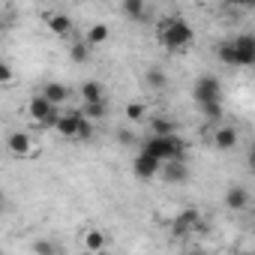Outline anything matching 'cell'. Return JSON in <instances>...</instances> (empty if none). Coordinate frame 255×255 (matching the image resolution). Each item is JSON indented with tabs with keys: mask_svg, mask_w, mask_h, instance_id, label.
Returning <instances> with one entry per match:
<instances>
[{
	"mask_svg": "<svg viewBox=\"0 0 255 255\" xmlns=\"http://www.w3.org/2000/svg\"><path fill=\"white\" fill-rule=\"evenodd\" d=\"M156 39L168 48V51H186L195 42V30L186 18L180 15H165L156 24Z\"/></svg>",
	"mask_w": 255,
	"mask_h": 255,
	"instance_id": "obj_1",
	"label": "cell"
},
{
	"mask_svg": "<svg viewBox=\"0 0 255 255\" xmlns=\"http://www.w3.org/2000/svg\"><path fill=\"white\" fill-rule=\"evenodd\" d=\"M141 153H147V156H153L156 162H183V156H186V141L180 138V135H165V138H156V135H150L144 144H141Z\"/></svg>",
	"mask_w": 255,
	"mask_h": 255,
	"instance_id": "obj_2",
	"label": "cell"
},
{
	"mask_svg": "<svg viewBox=\"0 0 255 255\" xmlns=\"http://www.w3.org/2000/svg\"><path fill=\"white\" fill-rule=\"evenodd\" d=\"M192 99L198 102V108H201V105H210V102H222V84H219V78H216V75H201V78H195V84H192Z\"/></svg>",
	"mask_w": 255,
	"mask_h": 255,
	"instance_id": "obj_3",
	"label": "cell"
},
{
	"mask_svg": "<svg viewBox=\"0 0 255 255\" xmlns=\"http://www.w3.org/2000/svg\"><path fill=\"white\" fill-rule=\"evenodd\" d=\"M27 114L39 123V126H51V129H54V123H57V117H60V108H54L48 99H42L39 93L27 102Z\"/></svg>",
	"mask_w": 255,
	"mask_h": 255,
	"instance_id": "obj_4",
	"label": "cell"
},
{
	"mask_svg": "<svg viewBox=\"0 0 255 255\" xmlns=\"http://www.w3.org/2000/svg\"><path fill=\"white\" fill-rule=\"evenodd\" d=\"M198 225H201V213H198L195 207H183V210H177L174 219H171V234H174V237H186V234L195 231Z\"/></svg>",
	"mask_w": 255,
	"mask_h": 255,
	"instance_id": "obj_5",
	"label": "cell"
},
{
	"mask_svg": "<svg viewBox=\"0 0 255 255\" xmlns=\"http://www.w3.org/2000/svg\"><path fill=\"white\" fill-rule=\"evenodd\" d=\"M84 120H87V117H84L78 108H72V111H60V117H57V123H54V129H57L63 138H78Z\"/></svg>",
	"mask_w": 255,
	"mask_h": 255,
	"instance_id": "obj_6",
	"label": "cell"
},
{
	"mask_svg": "<svg viewBox=\"0 0 255 255\" xmlns=\"http://www.w3.org/2000/svg\"><path fill=\"white\" fill-rule=\"evenodd\" d=\"M237 66H255V36L252 33H240L237 39H231Z\"/></svg>",
	"mask_w": 255,
	"mask_h": 255,
	"instance_id": "obj_7",
	"label": "cell"
},
{
	"mask_svg": "<svg viewBox=\"0 0 255 255\" xmlns=\"http://www.w3.org/2000/svg\"><path fill=\"white\" fill-rule=\"evenodd\" d=\"M159 168H162V162H156V159L147 156V153H138V156L132 159V171H135V177H141V180L159 177Z\"/></svg>",
	"mask_w": 255,
	"mask_h": 255,
	"instance_id": "obj_8",
	"label": "cell"
},
{
	"mask_svg": "<svg viewBox=\"0 0 255 255\" xmlns=\"http://www.w3.org/2000/svg\"><path fill=\"white\" fill-rule=\"evenodd\" d=\"M6 147H9L12 156H33L36 153V144H33V138L27 132H12L6 138Z\"/></svg>",
	"mask_w": 255,
	"mask_h": 255,
	"instance_id": "obj_9",
	"label": "cell"
},
{
	"mask_svg": "<svg viewBox=\"0 0 255 255\" xmlns=\"http://www.w3.org/2000/svg\"><path fill=\"white\" fill-rule=\"evenodd\" d=\"M39 96H42V99H48L54 108H60V105L69 99V87H66V84H60V81H48V84L39 90Z\"/></svg>",
	"mask_w": 255,
	"mask_h": 255,
	"instance_id": "obj_10",
	"label": "cell"
},
{
	"mask_svg": "<svg viewBox=\"0 0 255 255\" xmlns=\"http://www.w3.org/2000/svg\"><path fill=\"white\" fill-rule=\"evenodd\" d=\"M159 174H162L168 183H186V177H189L186 162H165V165L159 168Z\"/></svg>",
	"mask_w": 255,
	"mask_h": 255,
	"instance_id": "obj_11",
	"label": "cell"
},
{
	"mask_svg": "<svg viewBox=\"0 0 255 255\" xmlns=\"http://www.w3.org/2000/svg\"><path fill=\"white\" fill-rule=\"evenodd\" d=\"M213 144H216V150H231V147H237V129H234V126H219L216 135H213Z\"/></svg>",
	"mask_w": 255,
	"mask_h": 255,
	"instance_id": "obj_12",
	"label": "cell"
},
{
	"mask_svg": "<svg viewBox=\"0 0 255 255\" xmlns=\"http://www.w3.org/2000/svg\"><path fill=\"white\" fill-rule=\"evenodd\" d=\"M111 39V27L108 24H90V30H87V48H99V45H105Z\"/></svg>",
	"mask_w": 255,
	"mask_h": 255,
	"instance_id": "obj_13",
	"label": "cell"
},
{
	"mask_svg": "<svg viewBox=\"0 0 255 255\" xmlns=\"http://www.w3.org/2000/svg\"><path fill=\"white\" fill-rule=\"evenodd\" d=\"M81 99H84V105L105 102V87H102L99 81H84V84H81Z\"/></svg>",
	"mask_w": 255,
	"mask_h": 255,
	"instance_id": "obj_14",
	"label": "cell"
},
{
	"mask_svg": "<svg viewBox=\"0 0 255 255\" xmlns=\"http://www.w3.org/2000/svg\"><path fill=\"white\" fill-rule=\"evenodd\" d=\"M120 12H123L126 18H132V21H141V18L147 15V3H144V0H123V3H120Z\"/></svg>",
	"mask_w": 255,
	"mask_h": 255,
	"instance_id": "obj_15",
	"label": "cell"
},
{
	"mask_svg": "<svg viewBox=\"0 0 255 255\" xmlns=\"http://www.w3.org/2000/svg\"><path fill=\"white\" fill-rule=\"evenodd\" d=\"M45 21H48V30H51V33H57V36H66V33L72 30V18H69V15H63V12H51Z\"/></svg>",
	"mask_w": 255,
	"mask_h": 255,
	"instance_id": "obj_16",
	"label": "cell"
},
{
	"mask_svg": "<svg viewBox=\"0 0 255 255\" xmlns=\"http://www.w3.org/2000/svg\"><path fill=\"white\" fill-rule=\"evenodd\" d=\"M225 204H228L231 210H243V207L249 204V189H246V186H231L228 195H225Z\"/></svg>",
	"mask_w": 255,
	"mask_h": 255,
	"instance_id": "obj_17",
	"label": "cell"
},
{
	"mask_svg": "<svg viewBox=\"0 0 255 255\" xmlns=\"http://www.w3.org/2000/svg\"><path fill=\"white\" fill-rule=\"evenodd\" d=\"M84 246H87L90 252H102V249L108 246L105 231H99V228H87V231H84Z\"/></svg>",
	"mask_w": 255,
	"mask_h": 255,
	"instance_id": "obj_18",
	"label": "cell"
},
{
	"mask_svg": "<svg viewBox=\"0 0 255 255\" xmlns=\"http://www.w3.org/2000/svg\"><path fill=\"white\" fill-rule=\"evenodd\" d=\"M150 129H153V135H156V138L177 135V129H174V120H168V117H153V120H150Z\"/></svg>",
	"mask_w": 255,
	"mask_h": 255,
	"instance_id": "obj_19",
	"label": "cell"
},
{
	"mask_svg": "<svg viewBox=\"0 0 255 255\" xmlns=\"http://www.w3.org/2000/svg\"><path fill=\"white\" fill-rule=\"evenodd\" d=\"M33 252H36V255H60L57 243H54V240H48V237H39V240H33Z\"/></svg>",
	"mask_w": 255,
	"mask_h": 255,
	"instance_id": "obj_20",
	"label": "cell"
},
{
	"mask_svg": "<svg viewBox=\"0 0 255 255\" xmlns=\"http://www.w3.org/2000/svg\"><path fill=\"white\" fill-rule=\"evenodd\" d=\"M216 54H219V60H222L225 66H237V57H234V48H231V39H225V42H219V48H216Z\"/></svg>",
	"mask_w": 255,
	"mask_h": 255,
	"instance_id": "obj_21",
	"label": "cell"
},
{
	"mask_svg": "<svg viewBox=\"0 0 255 255\" xmlns=\"http://www.w3.org/2000/svg\"><path fill=\"white\" fill-rule=\"evenodd\" d=\"M87 120H102L105 114H108V102H93V105H84V111H81Z\"/></svg>",
	"mask_w": 255,
	"mask_h": 255,
	"instance_id": "obj_22",
	"label": "cell"
},
{
	"mask_svg": "<svg viewBox=\"0 0 255 255\" xmlns=\"http://www.w3.org/2000/svg\"><path fill=\"white\" fill-rule=\"evenodd\" d=\"M69 57H72V63H87V57H90L87 42H75V45L69 48Z\"/></svg>",
	"mask_w": 255,
	"mask_h": 255,
	"instance_id": "obj_23",
	"label": "cell"
},
{
	"mask_svg": "<svg viewBox=\"0 0 255 255\" xmlns=\"http://www.w3.org/2000/svg\"><path fill=\"white\" fill-rule=\"evenodd\" d=\"M147 84H150L153 90H165L168 78H165V72H162V69H147Z\"/></svg>",
	"mask_w": 255,
	"mask_h": 255,
	"instance_id": "obj_24",
	"label": "cell"
},
{
	"mask_svg": "<svg viewBox=\"0 0 255 255\" xmlns=\"http://www.w3.org/2000/svg\"><path fill=\"white\" fill-rule=\"evenodd\" d=\"M147 117V108L141 105V102H129V105H126V120H144Z\"/></svg>",
	"mask_w": 255,
	"mask_h": 255,
	"instance_id": "obj_25",
	"label": "cell"
},
{
	"mask_svg": "<svg viewBox=\"0 0 255 255\" xmlns=\"http://www.w3.org/2000/svg\"><path fill=\"white\" fill-rule=\"evenodd\" d=\"M201 114L207 120H222V102H210V105H201Z\"/></svg>",
	"mask_w": 255,
	"mask_h": 255,
	"instance_id": "obj_26",
	"label": "cell"
},
{
	"mask_svg": "<svg viewBox=\"0 0 255 255\" xmlns=\"http://www.w3.org/2000/svg\"><path fill=\"white\" fill-rule=\"evenodd\" d=\"M15 78V72H12V66L6 63V60H0V84H9Z\"/></svg>",
	"mask_w": 255,
	"mask_h": 255,
	"instance_id": "obj_27",
	"label": "cell"
},
{
	"mask_svg": "<svg viewBox=\"0 0 255 255\" xmlns=\"http://www.w3.org/2000/svg\"><path fill=\"white\" fill-rule=\"evenodd\" d=\"M117 141H120L123 147H129V144H135V135H132L129 129H117Z\"/></svg>",
	"mask_w": 255,
	"mask_h": 255,
	"instance_id": "obj_28",
	"label": "cell"
},
{
	"mask_svg": "<svg viewBox=\"0 0 255 255\" xmlns=\"http://www.w3.org/2000/svg\"><path fill=\"white\" fill-rule=\"evenodd\" d=\"M90 138H93V123H90V120H84L81 132H78V141H90Z\"/></svg>",
	"mask_w": 255,
	"mask_h": 255,
	"instance_id": "obj_29",
	"label": "cell"
},
{
	"mask_svg": "<svg viewBox=\"0 0 255 255\" xmlns=\"http://www.w3.org/2000/svg\"><path fill=\"white\" fill-rule=\"evenodd\" d=\"M6 207V192H3V186H0V210Z\"/></svg>",
	"mask_w": 255,
	"mask_h": 255,
	"instance_id": "obj_30",
	"label": "cell"
}]
</instances>
